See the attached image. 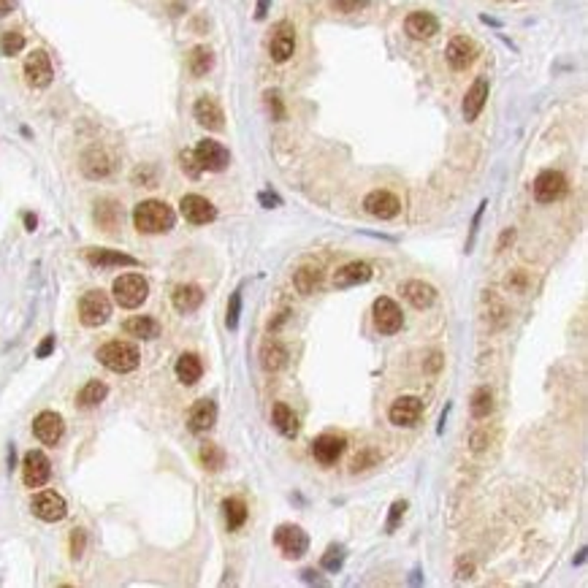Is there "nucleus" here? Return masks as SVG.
I'll list each match as a JSON object with an SVG mask.
<instances>
[{"mask_svg": "<svg viewBox=\"0 0 588 588\" xmlns=\"http://www.w3.org/2000/svg\"><path fill=\"white\" fill-rule=\"evenodd\" d=\"M177 223V214L166 201H141L133 209V226L141 233H168Z\"/></svg>", "mask_w": 588, "mask_h": 588, "instance_id": "nucleus-1", "label": "nucleus"}, {"mask_svg": "<svg viewBox=\"0 0 588 588\" xmlns=\"http://www.w3.org/2000/svg\"><path fill=\"white\" fill-rule=\"evenodd\" d=\"M98 361H101V366H106L109 372L128 375V372L138 369L141 353H138V347L131 345V342H106L104 347H98Z\"/></svg>", "mask_w": 588, "mask_h": 588, "instance_id": "nucleus-2", "label": "nucleus"}, {"mask_svg": "<svg viewBox=\"0 0 588 588\" xmlns=\"http://www.w3.org/2000/svg\"><path fill=\"white\" fill-rule=\"evenodd\" d=\"M150 296V282L141 274H122L114 279V301L122 309H136L147 301Z\"/></svg>", "mask_w": 588, "mask_h": 588, "instance_id": "nucleus-3", "label": "nucleus"}, {"mask_svg": "<svg viewBox=\"0 0 588 588\" xmlns=\"http://www.w3.org/2000/svg\"><path fill=\"white\" fill-rule=\"evenodd\" d=\"M111 317V301L104 290H90L79 299V320L87 328H98Z\"/></svg>", "mask_w": 588, "mask_h": 588, "instance_id": "nucleus-4", "label": "nucleus"}, {"mask_svg": "<svg viewBox=\"0 0 588 588\" xmlns=\"http://www.w3.org/2000/svg\"><path fill=\"white\" fill-rule=\"evenodd\" d=\"M30 510L38 521L57 523V521H62L68 515V504H65V499L57 491H38L30 501Z\"/></svg>", "mask_w": 588, "mask_h": 588, "instance_id": "nucleus-5", "label": "nucleus"}, {"mask_svg": "<svg viewBox=\"0 0 588 588\" xmlns=\"http://www.w3.org/2000/svg\"><path fill=\"white\" fill-rule=\"evenodd\" d=\"M79 168H82V174H84L87 179H106V177L114 174L117 163H114V157H111L104 147H90V150L82 152Z\"/></svg>", "mask_w": 588, "mask_h": 588, "instance_id": "nucleus-6", "label": "nucleus"}, {"mask_svg": "<svg viewBox=\"0 0 588 588\" xmlns=\"http://www.w3.org/2000/svg\"><path fill=\"white\" fill-rule=\"evenodd\" d=\"M52 79H55V68H52L49 55L44 49L30 52L28 60H25V82L30 84L33 90H44V87L52 84Z\"/></svg>", "mask_w": 588, "mask_h": 588, "instance_id": "nucleus-7", "label": "nucleus"}, {"mask_svg": "<svg viewBox=\"0 0 588 588\" xmlns=\"http://www.w3.org/2000/svg\"><path fill=\"white\" fill-rule=\"evenodd\" d=\"M274 543L277 548L285 553L287 558H301L309 550V537L301 526L296 523H282V526L274 531Z\"/></svg>", "mask_w": 588, "mask_h": 588, "instance_id": "nucleus-8", "label": "nucleus"}, {"mask_svg": "<svg viewBox=\"0 0 588 588\" xmlns=\"http://www.w3.org/2000/svg\"><path fill=\"white\" fill-rule=\"evenodd\" d=\"M193 155H196L201 171H226L228 163H231V152L214 138H201Z\"/></svg>", "mask_w": 588, "mask_h": 588, "instance_id": "nucleus-9", "label": "nucleus"}, {"mask_svg": "<svg viewBox=\"0 0 588 588\" xmlns=\"http://www.w3.org/2000/svg\"><path fill=\"white\" fill-rule=\"evenodd\" d=\"M179 211L190 226H209V223L217 220V209H214V204H211L209 198L196 196V193H190V196L182 198Z\"/></svg>", "mask_w": 588, "mask_h": 588, "instance_id": "nucleus-10", "label": "nucleus"}, {"mask_svg": "<svg viewBox=\"0 0 588 588\" xmlns=\"http://www.w3.org/2000/svg\"><path fill=\"white\" fill-rule=\"evenodd\" d=\"M423 401L421 399H415V396H401V399H396L391 404V409H388V421L393 423V426H399V428H415L418 423H421L423 418Z\"/></svg>", "mask_w": 588, "mask_h": 588, "instance_id": "nucleus-11", "label": "nucleus"}, {"mask_svg": "<svg viewBox=\"0 0 588 588\" xmlns=\"http://www.w3.org/2000/svg\"><path fill=\"white\" fill-rule=\"evenodd\" d=\"M52 477V464L41 450L25 453V461H22V483L28 488H41L49 483Z\"/></svg>", "mask_w": 588, "mask_h": 588, "instance_id": "nucleus-12", "label": "nucleus"}, {"mask_svg": "<svg viewBox=\"0 0 588 588\" xmlns=\"http://www.w3.org/2000/svg\"><path fill=\"white\" fill-rule=\"evenodd\" d=\"M375 326H377L379 333L391 336V333H399L401 326H404V315L399 309V304L388 299V296H379L375 301Z\"/></svg>", "mask_w": 588, "mask_h": 588, "instance_id": "nucleus-13", "label": "nucleus"}, {"mask_svg": "<svg viewBox=\"0 0 588 588\" xmlns=\"http://www.w3.org/2000/svg\"><path fill=\"white\" fill-rule=\"evenodd\" d=\"M477 44L469 38V35H453L448 49H445V57L453 71H467L472 62L477 60Z\"/></svg>", "mask_w": 588, "mask_h": 588, "instance_id": "nucleus-14", "label": "nucleus"}, {"mask_svg": "<svg viewBox=\"0 0 588 588\" xmlns=\"http://www.w3.org/2000/svg\"><path fill=\"white\" fill-rule=\"evenodd\" d=\"M567 196V177L561 171H543L534 179V198L540 204H553Z\"/></svg>", "mask_w": 588, "mask_h": 588, "instance_id": "nucleus-15", "label": "nucleus"}, {"mask_svg": "<svg viewBox=\"0 0 588 588\" xmlns=\"http://www.w3.org/2000/svg\"><path fill=\"white\" fill-rule=\"evenodd\" d=\"M345 448H347V439L342 437V434L326 431V434L315 437V442H312V455H315L317 464H323V467H333V464L339 461V455L345 453Z\"/></svg>", "mask_w": 588, "mask_h": 588, "instance_id": "nucleus-16", "label": "nucleus"}, {"mask_svg": "<svg viewBox=\"0 0 588 588\" xmlns=\"http://www.w3.org/2000/svg\"><path fill=\"white\" fill-rule=\"evenodd\" d=\"M62 431H65V423H62L60 415L52 412V409L38 412L35 421H33V434H35V439H38L41 445H57V442L62 439Z\"/></svg>", "mask_w": 588, "mask_h": 588, "instance_id": "nucleus-17", "label": "nucleus"}, {"mask_svg": "<svg viewBox=\"0 0 588 588\" xmlns=\"http://www.w3.org/2000/svg\"><path fill=\"white\" fill-rule=\"evenodd\" d=\"M363 209L377 220H393L401 211V201L393 196L391 190H372L363 198Z\"/></svg>", "mask_w": 588, "mask_h": 588, "instance_id": "nucleus-18", "label": "nucleus"}, {"mask_svg": "<svg viewBox=\"0 0 588 588\" xmlns=\"http://www.w3.org/2000/svg\"><path fill=\"white\" fill-rule=\"evenodd\" d=\"M296 52V30L290 22H279L272 33V41H269V55L274 62H287Z\"/></svg>", "mask_w": 588, "mask_h": 588, "instance_id": "nucleus-19", "label": "nucleus"}, {"mask_svg": "<svg viewBox=\"0 0 588 588\" xmlns=\"http://www.w3.org/2000/svg\"><path fill=\"white\" fill-rule=\"evenodd\" d=\"M193 117L201 128L206 131H223L226 128V114H223V106L217 104L211 95H201L193 106Z\"/></svg>", "mask_w": 588, "mask_h": 588, "instance_id": "nucleus-20", "label": "nucleus"}, {"mask_svg": "<svg viewBox=\"0 0 588 588\" xmlns=\"http://www.w3.org/2000/svg\"><path fill=\"white\" fill-rule=\"evenodd\" d=\"M84 260L90 266L98 269H114V266H138V260L133 255H125L120 250H106V247H87L84 250Z\"/></svg>", "mask_w": 588, "mask_h": 588, "instance_id": "nucleus-21", "label": "nucleus"}, {"mask_svg": "<svg viewBox=\"0 0 588 588\" xmlns=\"http://www.w3.org/2000/svg\"><path fill=\"white\" fill-rule=\"evenodd\" d=\"M375 277L372 266L363 263V260H350L342 269H336L333 274V285L336 287H355V285H366L369 279Z\"/></svg>", "mask_w": 588, "mask_h": 588, "instance_id": "nucleus-22", "label": "nucleus"}, {"mask_svg": "<svg viewBox=\"0 0 588 588\" xmlns=\"http://www.w3.org/2000/svg\"><path fill=\"white\" fill-rule=\"evenodd\" d=\"M488 90H491V84H488V79H483V76L472 82V87L464 95V106H461L467 122H475L480 117V111L485 109V101H488Z\"/></svg>", "mask_w": 588, "mask_h": 588, "instance_id": "nucleus-23", "label": "nucleus"}, {"mask_svg": "<svg viewBox=\"0 0 588 588\" xmlns=\"http://www.w3.org/2000/svg\"><path fill=\"white\" fill-rule=\"evenodd\" d=\"M404 30H407L409 38L426 41V38H431V35L439 33V19L434 14H428V11H412L404 19Z\"/></svg>", "mask_w": 588, "mask_h": 588, "instance_id": "nucleus-24", "label": "nucleus"}, {"mask_svg": "<svg viewBox=\"0 0 588 588\" xmlns=\"http://www.w3.org/2000/svg\"><path fill=\"white\" fill-rule=\"evenodd\" d=\"M187 423H190V431H193V434L209 431L211 426L217 423V404H214L211 399H198L196 404L190 407Z\"/></svg>", "mask_w": 588, "mask_h": 588, "instance_id": "nucleus-25", "label": "nucleus"}, {"mask_svg": "<svg viewBox=\"0 0 588 588\" xmlns=\"http://www.w3.org/2000/svg\"><path fill=\"white\" fill-rule=\"evenodd\" d=\"M171 304H174V309L177 312H182V315H190V312H196L198 306L204 304V290L198 285H193V282H182V285L174 287V293H171Z\"/></svg>", "mask_w": 588, "mask_h": 588, "instance_id": "nucleus-26", "label": "nucleus"}, {"mask_svg": "<svg viewBox=\"0 0 588 588\" xmlns=\"http://www.w3.org/2000/svg\"><path fill=\"white\" fill-rule=\"evenodd\" d=\"M401 293H404V299H407L415 309H428L431 304L437 301V287L428 285V282H423V279H407V282L401 285Z\"/></svg>", "mask_w": 588, "mask_h": 588, "instance_id": "nucleus-27", "label": "nucleus"}, {"mask_svg": "<svg viewBox=\"0 0 588 588\" xmlns=\"http://www.w3.org/2000/svg\"><path fill=\"white\" fill-rule=\"evenodd\" d=\"M95 223H98V228L106 231V233H114L122 223L120 204L111 201V198H101V201L95 204Z\"/></svg>", "mask_w": 588, "mask_h": 588, "instance_id": "nucleus-28", "label": "nucleus"}, {"mask_svg": "<svg viewBox=\"0 0 588 588\" xmlns=\"http://www.w3.org/2000/svg\"><path fill=\"white\" fill-rule=\"evenodd\" d=\"M122 331L128 336H136V339H157L160 336V323L150 315H136L122 323Z\"/></svg>", "mask_w": 588, "mask_h": 588, "instance_id": "nucleus-29", "label": "nucleus"}, {"mask_svg": "<svg viewBox=\"0 0 588 588\" xmlns=\"http://www.w3.org/2000/svg\"><path fill=\"white\" fill-rule=\"evenodd\" d=\"M293 285L301 296H312L317 287L323 285V269L317 263H304L301 269L293 274Z\"/></svg>", "mask_w": 588, "mask_h": 588, "instance_id": "nucleus-30", "label": "nucleus"}, {"mask_svg": "<svg viewBox=\"0 0 588 588\" xmlns=\"http://www.w3.org/2000/svg\"><path fill=\"white\" fill-rule=\"evenodd\" d=\"M285 363H287V350L282 342L266 339L260 345V366H263V372H279Z\"/></svg>", "mask_w": 588, "mask_h": 588, "instance_id": "nucleus-31", "label": "nucleus"}, {"mask_svg": "<svg viewBox=\"0 0 588 588\" xmlns=\"http://www.w3.org/2000/svg\"><path fill=\"white\" fill-rule=\"evenodd\" d=\"M177 377H179L182 385H196L201 375H204V363L198 358L196 353H182L177 358V366H174Z\"/></svg>", "mask_w": 588, "mask_h": 588, "instance_id": "nucleus-32", "label": "nucleus"}, {"mask_svg": "<svg viewBox=\"0 0 588 588\" xmlns=\"http://www.w3.org/2000/svg\"><path fill=\"white\" fill-rule=\"evenodd\" d=\"M272 423L274 428L282 434L285 439H296L299 437V418H296V412L287 407V404H274L272 409Z\"/></svg>", "mask_w": 588, "mask_h": 588, "instance_id": "nucleus-33", "label": "nucleus"}, {"mask_svg": "<svg viewBox=\"0 0 588 588\" xmlns=\"http://www.w3.org/2000/svg\"><path fill=\"white\" fill-rule=\"evenodd\" d=\"M223 515H226L228 531H239L247 523V504L239 497H228L223 501Z\"/></svg>", "mask_w": 588, "mask_h": 588, "instance_id": "nucleus-34", "label": "nucleus"}, {"mask_svg": "<svg viewBox=\"0 0 588 588\" xmlns=\"http://www.w3.org/2000/svg\"><path fill=\"white\" fill-rule=\"evenodd\" d=\"M106 396H109V385L106 382H101V379H90L82 391H79V396H76V404L82 409H90V407H98L101 401H104Z\"/></svg>", "mask_w": 588, "mask_h": 588, "instance_id": "nucleus-35", "label": "nucleus"}, {"mask_svg": "<svg viewBox=\"0 0 588 588\" xmlns=\"http://www.w3.org/2000/svg\"><path fill=\"white\" fill-rule=\"evenodd\" d=\"M187 68H190L193 76H206L214 68V52L209 46H196L190 52V57H187Z\"/></svg>", "mask_w": 588, "mask_h": 588, "instance_id": "nucleus-36", "label": "nucleus"}, {"mask_svg": "<svg viewBox=\"0 0 588 588\" xmlns=\"http://www.w3.org/2000/svg\"><path fill=\"white\" fill-rule=\"evenodd\" d=\"M198 458H201V467L206 469V472H220V469L226 467V453H223L220 445H214V442H204L201 450H198Z\"/></svg>", "mask_w": 588, "mask_h": 588, "instance_id": "nucleus-37", "label": "nucleus"}, {"mask_svg": "<svg viewBox=\"0 0 588 588\" xmlns=\"http://www.w3.org/2000/svg\"><path fill=\"white\" fill-rule=\"evenodd\" d=\"M469 407H472V415L477 418V421H483V418H488L491 412H494V393L488 391V388H477V391L472 393V401H469Z\"/></svg>", "mask_w": 588, "mask_h": 588, "instance_id": "nucleus-38", "label": "nucleus"}, {"mask_svg": "<svg viewBox=\"0 0 588 588\" xmlns=\"http://www.w3.org/2000/svg\"><path fill=\"white\" fill-rule=\"evenodd\" d=\"M239 317H242V287H236L231 293V301H228V309H226L228 331H236L239 328Z\"/></svg>", "mask_w": 588, "mask_h": 588, "instance_id": "nucleus-39", "label": "nucleus"}, {"mask_svg": "<svg viewBox=\"0 0 588 588\" xmlns=\"http://www.w3.org/2000/svg\"><path fill=\"white\" fill-rule=\"evenodd\" d=\"M320 567H323L326 572H339V570L345 567V548H342V545H331V548L323 553V558H320Z\"/></svg>", "mask_w": 588, "mask_h": 588, "instance_id": "nucleus-40", "label": "nucleus"}, {"mask_svg": "<svg viewBox=\"0 0 588 588\" xmlns=\"http://www.w3.org/2000/svg\"><path fill=\"white\" fill-rule=\"evenodd\" d=\"M25 49V35L19 30H9L3 33V38H0V52L6 55V57H14V55H19Z\"/></svg>", "mask_w": 588, "mask_h": 588, "instance_id": "nucleus-41", "label": "nucleus"}, {"mask_svg": "<svg viewBox=\"0 0 588 588\" xmlns=\"http://www.w3.org/2000/svg\"><path fill=\"white\" fill-rule=\"evenodd\" d=\"M485 301L491 304V312H488L491 315V326L494 328H504L507 326V309H504V304L499 301L497 296H491V293L485 296Z\"/></svg>", "mask_w": 588, "mask_h": 588, "instance_id": "nucleus-42", "label": "nucleus"}, {"mask_svg": "<svg viewBox=\"0 0 588 588\" xmlns=\"http://www.w3.org/2000/svg\"><path fill=\"white\" fill-rule=\"evenodd\" d=\"M379 464V455L375 450H363L358 453L353 461H350V472H366V469L377 467Z\"/></svg>", "mask_w": 588, "mask_h": 588, "instance_id": "nucleus-43", "label": "nucleus"}, {"mask_svg": "<svg viewBox=\"0 0 588 588\" xmlns=\"http://www.w3.org/2000/svg\"><path fill=\"white\" fill-rule=\"evenodd\" d=\"M407 507H409L407 499H399V501H393V504H391V515H388V523H385V531H393V528L399 526V521L404 518Z\"/></svg>", "mask_w": 588, "mask_h": 588, "instance_id": "nucleus-44", "label": "nucleus"}, {"mask_svg": "<svg viewBox=\"0 0 588 588\" xmlns=\"http://www.w3.org/2000/svg\"><path fill=\"white\" fill-rule=\"evenodd\" d=\"M179 166H182V171L190 177V179H198V177H201V166H198L196 155H193L190 150L179 155Z\"/></svg>", "mask_w": 588, "mask_h": 588, "instance_id": "nucleus-45", "label": "nucleus"}, {"mask_svg": "<svg viewBox=\"0 0 588 588\" xmlns=\"http://www.w3.org/2000/svg\"><path fill=\"white\" fill-rule=\"evenodd\" d=\"M331 6L339 14H353V11H363L369 6V0H331Z\"/></svg>", "mask_w": 588, "mask_h": 588, "instance_id": "nucleus-46", "label": "nucleus"}, {"mask_svg": "<svg viewBox=\"0 0 588 588\" xmlns=\"http://www.w3.org/2000/svg\"><path fill=\"white\" fill-rule=\"evenodd\" d=\"M133 182L136 184H141V187H155V182H157V171L152 166H141L133 171Z\"/></svg>", "mask_w": 588, "mask_h": 588, "instance_id": "nucleus-47", "label": "nucleus"}, {"mask_svg": "<svg viewBox=\"0 0 588 588\" xmlns=\"http://www.w3.org/2000/svg\"><path fill=\"white\" fill-rule=\"evenodd\" d=\"M84 548H87V534H84V528H74V531H71V558H82Z\"/></svg>", "mask_w": 588, "mask_h": 588, "instance_id": "nucleus-48", "label": "nucleus"}, {"mask_svg": "<svg viewBox=\"0 0 588 588\" xmlns=\"http://www.w3.org/2000/svg\"><path fill=\"white\" fill-rule=\"evenodd\" d=\"M266 104H269V109H272V117H274V120H285V104H282L279 92H277V90H269V92H266Z\"/></svg>", "mask_w": 588, "mask_h": 588, "instance_id": "nucleus-49", "label": "nucleus"}, {"mask_svg": "<svg viewBox=\"0 0 588 588\" xmlns=\"http://www.w3.org/2000/svg\"><path fill=\"white\" fill-rule=\"evenodd\" d=\"M485 206H488V201H483V204L477 206V211H475V220H472V231H469L467 253H472V247H475V239H477V231H480V220H483V211H485Z\"/></svg>", "mask_w": 588, "mask_h": 588, "instance_id": "nucleus-50", "label": "nucleus"}, {"mask_svg": "<svg viewBox=\"0 0 588 588\" xmlns=\"http://www.w3.org/2000/svg\"><path fill=\"white\" fill-rule=\"evenodd\" d=\"M472 575H475V561L467 556H461L458 561H455V577H458V580H469Z\"/></svg>", "mask_w": 588, "mask_h": 588, "instance_id": "nucleus-51", "label": "nucleus"}, {"mask_svg": "<svg viewBox=\"0 0 588 588\" xmlns=\"http://www.w3.org/2000/svg\"><path fill=\"white\" fill-rule=\"evenodd\" d=\"M507 285L513 287L515 293H526V290H528V277H526V272H521V269H518V272H513L510 277H507Z\"/></svg>", "mask_w": 588, "mask_h": 588, "instance_id": "nucleus-52", "label": "nucleus"}, {"mask_svg": "<svg viewBox=\"0 0 588 588\" xmlns=\"http://www.w3.org/2000/svg\"><path fill=\"white\" fill-rule=\"evenodd\" d=\"M442 366H445V355H442V353H431V355L426 358V363H423V372H426V375H439Z\"/></svg>", "mask_w": 588, "mask_h": 588, "instance_id": "nucleus-53", "label": "nucleus"}, {"mask_svg": "<svg viewBox=\"0 0 588 588\" xmlns=\"http://www.w3.org/2000/svg\"><path fill=\"white\" fill-rule=\"evenodd\" d=\"M52 350H55V336H46L44 342L35 347V358H49Z\"/></svg>", "mask_w": 588, "mask_h": 588, "instance_id": "nucleus-54", "label": "nucleus"}, {"mask_svg": "<svg viewBox=\"0 0 588 588\" xmlns=\"http://www.w3.org/2000/svg\"><path fill=\"white\" fill-rule=\"evenodd\" d=\"M257 201H260L266 209H277V206H282V198L277 196V193H260Z\"/></svg>", "mask_w": 588, "mask_h": 588, "instance_id": "nucleus-55", "label": "nucleus"}, {"mask_svg": "<svg viewBox=\"0 0 588 588\" xmlns=\"http://www.w3.org/2000/svg\"><path fill=\"white\" fill-rule=\"evenodd\" d=\"M469 442H472V450L475 453H480L485 448V442H488V434H485V431H475V434H472V439H469Z\"/></svg>", "mask_w": 588, "mask_h": 588, "instance_id": "nucleus-56", "label": "nucleus"}, {"mask_svg": "<svg viewBox=\"0 0 588 588\" xmlns=\"http://www.w3.org/2000/svg\"><path fill=\"white\" fill-rule=\"evenodd\" d=\"M513 239H515V231H513V228L501 231V236H499V244H497L499 253H504V250H507V244H513Z\"/></svg>", "mask_w": 588, "mask_h": 588, "instance_id": "nucleus-57", "label": "nucleus"}, {"mask_svg": "<svg viewBox=\"0 0 588 588\" xmlns=\"http://www.w3.org/2000/svg\"><path fill=\"white\" fill-rule=\"evenodd\" d=\"M16 9V0H0V16L11 14Z\"/></svg>", "mask_w": 588, "mask_h": 588, "instance_id": "nucleus-58", "label": "nucleus"}, {"mask_svg": "<svg viewBox=\"0 0 588 588\" xmlns=\"http://www.w3.org/2000/svg\"><path fill=\"white\" fill-rule=\"evenodd\" d=\"M266 11H269V0H257L255 19H266Z\"/></svg>", "mask_w": 588, "mask_h": 588, "instance_id": "nucleus-59", "label": "nucleus"}, {"mask_svg": "<svg viewBox=\"0 0 588 588\" xmlns=\"http://www.w3.org/2000/svg\"><path fill=\"white\" fill-rule=\"evenodd\" d=\"M25 226H28V231H35V226H38V217L28 211V214H25Z\"/></svg>", "mask_w": 588, "mask_h": 588, "instance_id": "nucleus-60", "label": "nucleus"}]
</instances>
